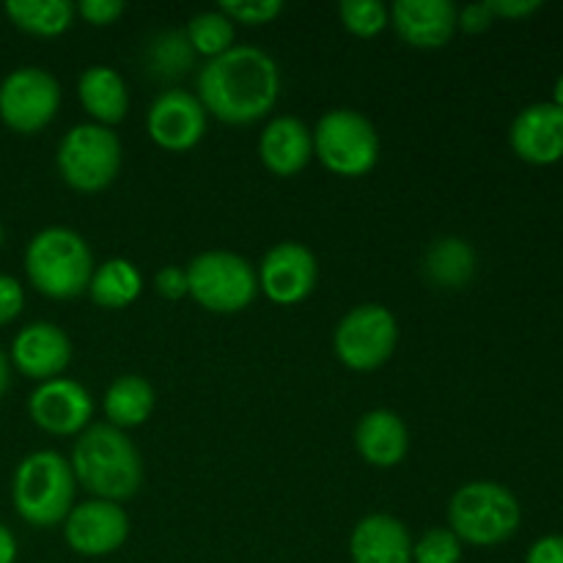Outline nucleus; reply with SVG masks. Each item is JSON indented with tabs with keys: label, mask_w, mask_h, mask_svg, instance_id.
<instances>
[{
	"label": "nucleus",
	"mask_w": 563,
	"mask_h": 563,
	"mask_svg": "<svg viewBox=\"0 0 563 563\" xmlns=\"http://www.w3.org/2000/svg\"><path fill=\"white\" fill-rule=\"evenodd\" d=\"M280 97V69L258 47L234 44L229 53L207 60L198 75L203 110L225 124H253L275 108Z\"/></svg>",
	"instance_id": "1"
},
{
	"label": "nucleus",
	"mask_w": 563,
	"mask_h": 563,
	"mask_svg": "<svg viewBox=\"0 0 563 563\" xmlns=\"http://www.w3.org/2000/svg\"><path fill=\"white\" fill-rule=\"evenodd\" d=\"M69 465L75 482L97 495V500L119 504L132 498L143 484V462L135 443L110 423H93L77 438Z\"/></svg>",
	"instance_id": "2"
},
{
	"label": "nucleus",
	"mask_w": 563,
	"mask_h": 563,
	"mask_svg": "<svg viewBox=\"0 0 563 563\" xmlns=\"http://www.w3.org/2000/svg\"><path fill=\"white\" fill-rule=\"evenodd\" d=\"M25 273L33 289L49 300L80 297L93 275L91 247L77 231L49 225L27 242Z\"/></svg>",
	"instance_id": "3"
},
{
	"label": "nucleus",
	"mask_w": 563,
	"mask_h": 563,
	"mask_svg": "<svg viewBox=\"0 0 563 563\" xmlns=\"http://www.w3.org/2000/svg\"><path fill=\"white\" fill-rule=\"evenodd\" d=\"M75 473L58 451H33L20 462L11 484L14 509L27 526L53 528L75 506Z\"/></svg>",
	"instance_id": "4"
},
{
	"label": "nucleus",
	"mask_w": 563,
	"mask_h": 563,
	"mask_svg": "<svg viewBox=\"0 0 563 563\" xmlns=\"http://www.w3.org/2000/svg\"><path fill=\"white\" fill-rule=\"evenodd\" d=\"M520 522V500L504 484L471 482L456 489L449 504V531L476 548L506 542L515 537Z\"/></svg>",
	"instance_id": "5"
},
{
	"label": "nucleus",
	"mask_w": 563,
	"mask_h": 563,
	"mask_svg": "<svg viewBox=\"0 0 563 563\" xmlns=\"http://www.w3.org/2000/svg\"><path fill=\"white\" fill-rule=\"evenodd\" d=\"M313 135V154L335 176H366L379 159V135L372 121L350 108H335L319 119Z\"/></svg>",
	"instance_id": "6"
},
{
	"label": "nucleus",
	"mask_w": 563,
	"mask_h": 563,
	"mask_svg": "<svg viewBox=\"0 0 563 563\" xmlns=\"http://www.w3.org/2000/svg\"><path fill=\"white\" fill-rule=\"evenodd\" d=\"M192 300L212 313L245 311L258 295L256 267L231 251H207L187 264Z\"/></svg>",
	"instance_id": "7"
},
{
	"label": "nucleus",
	"mask_w": 563,
	"mask_h": 563,
	"mask_svg": "<svg viewBox=\"0 0 563 563\" xmlns=\"http://www.w3.org/2000/svg\"><path fill=\"white\" fill-rule=\"evenodd\" d=\"M58 170L77 192H99L121 170V141L110 126L77 124L60 137Z\"/></svg>",
	"instance_id": "8"
},
{
	"label": "nucleus",
	"mask_w": 563,
	"mask_h": 563,
	"mask_svg": "<svg viewBox=\"0 0 563 563\" xmlns=\"http://www.w3.org/2000/svg\"><path fill=\"white\" fill-rule=\"evenodd\" d=\"M399 341L396 317L379 302L352 308L335 328V355L352 372H374L390 361Z\"/></svg>",
	"instance_id": "9"
},
{
	"label": "nucleus",
	"mask_w": 563,
	"mask_h": 563,
	"mask_svg": "<svg viewBox=\"0 0 563 563\" xmlns=\"http://www.w3.org/2000/svg\"><path fill=\"white\" fill-rule=\"evenodd\" d=\"M60 86L38 66H20L0 82V119L20 135H33L55 119Z\"/></svg>",
	"instance_id": "10"
},
{
	"label": "nucleus",
	"mask_w": 563,
	"mask_h": 563,
	"mask_svg": "<svg viewBox=\"0 0 563 563\" xmlns=\"http://www.w3.org/2000/svg\"><path fill=\"white\" fill-rule=\"evenodd\" d=\"M66 544L77 555L99 559L110 555L126 542L130 537V517L119 504L110 500H86V504L71 506L69 517L64 520Z\"/></svg>",
	"instance_id": "11"
},
{
	"label": "nucleus",
	"mask_w": 563,
	"mask_h": 563,
	"mask_svg": "<svg viewBox=\"0 0 563 563\" xmlns=\"http://www.w3.org/2000/svg\"><path fill=\"white\" fill-rule=\"evenodd\" d=\"M27 412L33 423L47 434L69 438V434L86 432L93 416V399L77 379L55 377L38 383L27 399Z\"/></svg>",
	"instance_id": "12"
},
{
	"label": "nucleus",
	"mask_w": 563,
	"mask_h": 563,
	"mask_svg": "<svg viewBox=\"0 0 563 563\" xmlns=\"http://www.w3.org/2000/svg\"><path fill=\"white\" fill-rule=\"evenodd\" d=\"M258 289L278 306H297L313 291L319 278L317 256L300 242L269 247L258 264Z\"/></svg>",
	"instance_id": "13"
},
{
	"label": "nucleus",
	"mask_w": 563,
	"mask_h": 563,
	"mask_svg": "<svg viewBox=\"0 0 563 563\" xmlns=\"http://www.w3.org/2000/svg\"><path fill=\"white\" fill-rule=\"evenodd\" d=\"M146 130L148 137L165 152H190L207 132V110L190 91L168 88L148 108Z\"/></svg>",
	"instance_id": "14"
},
{
	"label": "nucleus",
	"mask_w": 563,
	"mask_h": 563,
	"mask_svg": "<svg viewBox=\"0 0 563 563\" xmlns=\"http://www.w3.org/2000/svg\"><path fill=\"white\" fill-rule=\"evenodd\" d=\"M71 361V341L58 324L53 322H33L22 328L11 341V363L16 372L27 379H47L60 377Z\"/></svg>",
	"instance_id": "15"
},
{
	"label": "nucleus",
	"mask_w": 563,
	"mask_h": 563,
	"mask_svg": "<svg viewBox=\"0 0 563 563\" xmlns=\"http://www.w3.org/2000/svg\"><path fill=\"white\" fill-rule=\"evenodd\" d=\"M511 148L531 165H553L563 157V110L553 102H537L520 110L509 132Z\"/></svg>",
	"instance_id": "16"
},
{
	"label": "nucleus",
	"mask_w": 563,
	"mask_h": 563,
	"mask_svg": "<svg viewBox=\"0 0 563 563\" xmlns=\"http://www.w3.org/2000/svg\"><path fill=\"white\" fill-rule=\"evenodd\" d=\"M390 25L410 47L440 49L456 33V5L451 0H396Z\"/></svg>",
	"instance_id": "17"
},
{
	"label": "nucleus",
	"mask_w": 563,
	"mask_h": 563,
	"mask_svg": "<svg viewBox=\"0 0 563 563\" xmlns=\"http://www.w3.org/2000/svg\"><path fill=\"white\" fill-rule=\"evenodd\" d=\"M258 157L275 176H295L311 163L313 135L295 115H278L269 121L258 137Z\"/></svg>",
	"instance_id": "18"
},
{
	"label": "nucleus",
	"mask_w": 563,
	"mask_h": 563,
	"mask_svg": "<svg viewBox=\"0 0 563 563\" xmlns=\"http://www.w3.org/2000/svg\"><path fill=\"white\" fill-rule=\"evenodd\" d=\"M352 563H412V539L401 520L368 515L350 537Z\"/></svg>",
	"instance_id": "19"
},
{
	"label": "nucleus",
	"mask_w": 563,
	"mask_h": 563,
	"mask_svg": "<svg viewBox=\"0 0 563 563\" xmlns=\"http://www.w3.org/2000/svg\"><path fill=\"white\" fill-rule=\"evenodd\" d=\"M355 445L368 465L396 467L410 451V432L394 410H372L357 423Z\"/></svg>",
	"instance_id": "20"
},
{
	"label": "nucleus",
	"mask_w": 563,
	"mask_h": 563,
	"mask_svg": "<svg viewBox=\"0 0 563 563\" xmlns=\"http://www.w3.org/2000/svg\"><path fill=\"white\" fill-rule=\"evenodd\" d=\"M77 97L93 124L113 126L130 110V91H126L124 77L110 66H88L77 80Z\"/></svg>",
	"instance_id": "21"
},
{
	"label": "nucleus",
	"mask_w": 563,
	"mask_h": 563,
	"mask_svg": "<svg viewBox=\"0 0 563 563\" xmlns=\"http://www.w3.org/2000/svg\"><path fill=\"white\" fill-rule=\"evenodd\" d=\"M423 273L438 289H465L476 275V251L460 236H443L427 251Z\"/></svg>",
	"instance_id": "22"
},
{
	"label": "nucleus",
	"mask_w": 563,
	"mask_h": 563,
	"mask_svg": "<svg viewBox=\"0 0 563 563\" xmlns=\"http://www.w3.org/2000/svg\"><path fill=\"white\" fill-rule=\"evenodd\" d=\"M154 410V388L137 374H124L104 394V416L115 429H135L148 421Z\"/></svg>",
	"instance_id": "23"
},
{
	"label": "nucleus",
	"mask_w": 563,
	"mask_h": 563,
	"mask_svg": "<svg viewBox=\"0 0 563 563\" xmlns=\"http://www.w3.org/2000/svg\"><path fill=\"white\" fill-rule=\"evenodd\" d=\"M143 291V275L126 258H108L102 267H93L88 295L99 308L119 311V308L132 306Z\"/></svg>",
	"instance_id": "24"
},
{
	"label": "nucleus",
	"mask_w": 563,
	"mask_h": 563,
	"mask_svg": "<svg viewBox=\"0 0 563 563\" xmlns=\"http://www.w3.org/2000/svg\"><path fill=\"white\" fill-rule=\"evenodd\" d=\"M5 14L20 31L53 38L69 31L77 9L69 0H11L5 3Z\"/></svg>",
	"instance_id": "25"
},
{
	"label": "nucleus",
	"mask_w": 563,
	"mask_h": 563,
	"mask_svg": "<svg viewBox=\"0 0 563 563\" xmlns=\"http://www.w3.org/2000/svg\"><path fill=\"white\" fill-rule=\"evenodd\" d=\"M185 36L198 55H207V58L212 60L234 47L236 27L220 9L201 11V14H196L187 22Z\"/></svg>",
	"instance_id": "26"
},
{
	"label": "nucleus",
	"mask_w": 563,
	"mask_h": 563,
	"mask_svg": "<svg viewBox=\"0 0 563 563\" xmlns=\"http://www.w3.org/2000/svg\"><path fill=\"white\" fill-rule=\"evenodd\" d=\"M192 60H196V49L190 47L187 36L179 31L159 33L152 42V47H148V64H152V69L159 77L185 75L192 66Z\"/></svg>",
	"instance_id": "27"
},
{
	"label": "nucleus",
	"mask_w": 563,
	"mask_h": 563,
	"mask_svg": "<svg viewBox=\"0 0 563 563\" xmlns=\"http://www.w3.org/2000/svg\"><path fill=\"white\" fill-rule=\"evenodd\" d=\"M339 16L341 25L357 38H374L390 25V9L379 0H344Z\"/></svg>",
	"instance_id": "28"
},
{
	"label": "nucleus",
	"mask_w": 563,
	"mask_h": 563,
	"mask_svg": "<svg viewBox=\"0 0 563 563\" xmlns=\"http://www.w3.org/2000/svg\"><path fill=\"white\" fill-rule=\"evenodd\" d=\"M462 542L449 528H429L416 544H412V563H460Z\"/></svg>",
	"instance_id": "29"
},
{
	"label": "nucleus",
	"mask_w": 563,
	"mask_h": 563,
	"mask_svg": "<svg viewBox=\"0 0 563 563\" xmlns=\"http://www.w3.org/2000/svg\"><path fill=\"white\" fill-rule=\"evenodd\" d=\"M220 11L234 25L236 22L240 25H267L275 16L284 14V3L280 0H229V3H220Z\"/></svg>",
	"instance_id": "30"
},
{
	"label": "nucleus",
	"mask_w": 563,
	"mask_h": 563,
	"mask_svg": "<svg viewBox=\"0 0 563 563\" xmlns=\"http://www.w3.org/2000/svg\"><path fill=\"white\" fill-rule=\"evenodd\" d=\"M77 14L93 27H104L113 25L121 14L126 11V5L121 0H82L80 5H75Z\"/></svg>",
	"instance_id": "31"
},
{
	"label": "nucleus",
	"mask_w": 563,
	"mask_h": 563,
	"mask_svg": "<svg viewBox=\"0 0 563 563\" xmlns=\"http://www.w3.org/2000/svg\"><path fill=\"white\" fill-rule=\"evenodd\" d=\"M22 306H25V291H22V284L11 275L0 273V324L14 322L22 313Z\"/></svg>",
	"instance_id": "32"
},
{
	"label": "nucleus",
	"mask_w": 563,
	"mask_h": 563,
	"mask_svg": "<svg viewBox=\"0 0 563 563\" xmlns=\"http://www.w3.org/2000/svg\"><path fill=\"white\" fill-rule=\"evenodd\" d=\"M154 289L165 300H181L185 295H190V286H187V269L179 267H163L154 278Z\"/></svg>",
	"instance_id": "33"
},
{
	"label": "nucleus",
	"mask_w": 563,
	"mask_h": 563,
	"mask_svg": "<svg viewBox=\"0 0 563 563\" xmlns=\"http://www.w3.org/2000/svg\"><path fill=\"white\" fill-rule=\"evenodd\" d=\"M493 22L495 14L493 9H489L487 0H484V3H471L462 11H456V27H462V31L467 33H484Z\"/></svg>",
	"instance_id": "34"
},
{
	"label": "nucleus",
	"mask_w": 563,
	"mask_h": 563,
	"mask_svg": "<svg viewBox=\"0 0 563 563\" xmlns=\"http://www.w3.org/2000/svg\"><path fill=\"white\" fill-rule=\"evenodd\" d=\"M495 20H522L528 14H537L542 9V0H487Z\"/></svg>",
	"instance_id": "35"
},
{
	"label": "nucleus",
	"mask_w": 563,
	"mask_h": 563,
	"mask_svg": "<svg viewBox=\"0 0 563 563\" xmlns=\"http://www.w3.org/2000/svg\"><path fill=\"white\" fill-rule=\"evenodd\" d=\"M526 563H563V537H542L531 544Z\"/></svg>",
	"instance_id": "36"
},
{
	"label": "nucleus",
	"mask_w": 563,
	"mask_h": 563,
	"mask_svg": "<svg viewBox=\"0 0 563 563\" xmlns=\"http://www.w3.org/2000/svg\"><path fill=\"white\" fill-rule=\"evenodd\" d=\"M16 561V539L5 526H0V563Z\"/></svg>",
	"instance_id": "37"
},
{
	"label": "nucleus",
	"mask_w": 563,
	"mask_h": 563,
	"mask_svg": "<svg viewBox=\"0 0 563 563\" xmlns=\"http://www.w3.org/2000/svg\"><path fill=\"white\" fill-rule=\"evenodd\" d=\"M9 390V361H5L3 350H0V396Z\"/></svg>",
	"instance_id": "38"
},
{
	"label": "nucleus",
	"mask_w": 563,
	"mask_h": 563,
	"mask_svg": "<svg viewBox=\"0 0 563 563\" xmlns=\"http://www.w3.org/2000/svg\"><path fill=\"white\" fill-rule=\"evenodd\" d=\"M553 104H559L563 110V75L555 80V88H553Z\"/></svg>",
	"instance_id": "39"
},
{
	"label": "nucleus",
	"mask_w": 563,
	"mask_h": 563,
	"mask_svg": "<svg viewBox=\"0 0 563 563\" xmlns=\"http://www.w3.org/2000/svg\"><path fill=\"white\" fill-rule=\"evenodd\" d=\"M0 245H3V223H0Z\"/></svg>",
	"instance_id": "40"
}]
</instances>
